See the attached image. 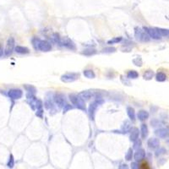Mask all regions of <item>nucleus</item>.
Masks as SVG:
<instances>
[{
    "instance_id": "obj_1",
    "label": "nucleus",
    "mask_w": 169,
    "mask_h": 169,
    "mask_svg": "<svg viewBox=\"0 0 169 169\" xmlns=\"http://www.w3.org/2000/svg\"><path fill=\"white\" fill-rule=\"evenodd\" d=\"M32 43L34 48L41 52H49L52 49V45L49 43L48 41H41L38 38H34L32 40Z\"/></svg>"
},
{
    "instance_id": "obj_2",
    "label": "nucleus",
    "mask_w": 169,
    "mask_h": 169,
    "mask_svg": "<svg viewBox=\"0 0 169 169\" xmlns=\"http://www.w3.org/2000/svg\"><path fill=\"white\" fill-rule=\"evenodd\" d=\"M69 100L71 101L73 105H75L77 108H79L80 110H83V111H85V103H84V101L79 97V95L70 94L69 95Z\"/></svg>"
},
{
    "instance_id": "obj_3",
    "label": "nucleus",
    "mask_w": 169,
    "mask_h": 169,
    "mask_svg": "<svg viewBox=\"0 0 169 169\" xmlns=\"http://www.w3.org/2000/svg\"><path fill=\"white\" fill-rule=\"evenodd\" d=\"M134 36H135V38L137 40L140 41H150V36H148L146 31L144 30H141L140 28H135V31H134Z\"/></svg>"
},
{
    "instance_id": "obj_4",
    "label": "nucleus",
    "mask_w": 169,
    "mask_h": 169,
    "mask_svg": "<svg viewBox=\"0 0 169 169\" xmlns=\"http://www.w3.org/2000/svg\"><path fill=\"white\" fill-rule=\"evenodd\" d=\"M101 103H103V101L97 100V101H95V102H93V103L90 104L89 108H88V114H89L90 118H91V120H93L94 119L96 110H97V107L99 106V105H100V104H101Z\"/></svg>"
},
{
    "instance_id": "obj_5",
    "label": "nucleus",
    "mask_w": 169,
    "mask_h": 169,
    "mask_svg": "<svg viewBox=\"0 0 169 169\" xmlns=\"http://www.w3.org/2000/svg\"><path fill=\"white\" fill-rule=\"evenodd\" d=\"M14 37H9L8 41H7V44H6V48L5 50V54L6 56H10L13 54L14 50Z\"/></svg>"
},
{
    "instance_id": "obj_6",
    "label": "nucleus",
    "mask_w": 169,
    "mask_h": 169,
    "mask_svg": "<svg viewBox=\"0 0 169 169\" xmlns=\"http://www.w3.org/2000/svg\"><path fill=\"white\" fill-rule=\"evenodd\" d=\"M144 31L146 32L148 34V36H150L152 39H155V40H160L161 38V36L159 35V33L156 31V28H150V27H144L143 29Z\"/></svg>"
},
{
    "instance_id": "obj_7",
    "label": "nucleus",
    "mask_w": 169,
    "mask_h": 169,
    "mask_svg": "<svg viewBox=\"0 0 169 169\" xmlns=\"http://www.w3.org/2000/svg\"><path fill=\"white\" fill-rule=\"evenodd\" d=\"M59 44H61L63 47H65L67 48L71 49V50H75V45L69 37H61Z\"/></svg>"
},
{
    "instance_id": "obj_8",
    "label": "nucleus",
    "mask_w": 169,
    "mask_h": 169,
    "mask_svg": "<svg viewBox=\"0 0 169 169\" xmlns=\"http://www.w3.org/2000/svg\"><path fill=\"white\" fill-rule=\"evenodd\" d=\"M8 96L9 98H11L13 100H18L20 98L22 97L23 92L20 89H11L9 91Z\"/></svg>"
},
{
    "instance_id": "obj_9",
    "label": "nucleus",
    "mask_w": 169,
    "mask_h": 169,
    "mask_svg": "<svg viewBox=\"0 0 169 169\" xmlns=\"http://www.w3.org/2000/svg\"><path fill=\"white\" fill-rule=\"evenodd\" d=\"M78 75L76 74H74V73H69V74H65L61 76V80L65 82V83H70V82H73L75 80H77L78 78Z\"/></svg>"
},
{
    "instance_id": "obj_10",
    "label": "nucleus",
    "mask_w": 169,
    "mask_h": 169,
    "mask_svg": "<svg viewBox=\"0 0 169 169\" xmlns=\"http://www.w3.org/2000/svg\"><path fill=\"white\" fill-rule=\"evenodd\" d=\"M54 103H56L59 107H63L66 106L67 103H65V100H64V97L63 96H62L61 94H56L54 97Z\"/></svg>"
},
{
    "instance_id": "obj_11",
    "label": "nucleus",
    "mask_w": 169,
    "mask_h": 169,
    "mask_svg": "<svg viewBox=\"0 0 169 169\" xmlns=\"http://www.w3.org/2000/svg\"><path fill=\"white\" fill-rule=\"evenodd\" d=\"M155 134L157 137L161 139H165L169 136V129L168 128H160L155 131Z\"/></svg>"
},
{
    "instance_id": "obj_12",
    "label": "nucleus",
    "mask_w": 169,
    "mask_h": 169,
    "mask_svg": "<svg viewBox=\"0 0 169 169\" xmlns=\"http://www.w3.org/2000/svg\"><path fill=\"white\" fill-rule=\"evenodd\" d=\"M145 156H146V151L144 149L140 148L138 150H136V152L134 155V158L136 161H140L145 158Z\"/></svg>"
},
{
    "instance_id": "obj_13",
    "label": "nucleus",
    "mask_w": 169,
    "mask_h": 169,
    "mask_svg": "<svg viewBox=\"0 0 169 169\" xmlns=\"http://www.w3.org/2000/svg\"><path fill=\"white\" fill-rule=\"evenodd\" d=\"M139 135H140V131L137 128H132L130 129V135H129V140L134 142L135 140H137L139 139Z\"/></svg>"
},
{
    "instance_id": "obj_14",
    "label": "nucleus",
    "mask_w": 169,
    "mask_h": 169,
    "mask_svg": "<svg viewBox=\"0 0 169 169\" xmlns=\"http://www.w3.org/2000/svg\"><path fill=\"white\" fill-rule=\"evenodd\" d=\"M79 97L85 102V101H89L90 99L93 97V93L90 91H84L79 93Z\"/></svg>"
},
{
    "instance_id": "obj_15",
    "label": "nucleus",
    "mask_w": 169,
    "mask_h": 169,
    "mask_svg": "<svg viewBox=\"0 0 169 169\" xmlns=\"http://www.w3.org/2000/svg\"><path fill=\"white\" fill-rule=\"evenodd\" d=\"M148 146L151 149H156L159 147V145H160V141L159 140L156 138H151L149 140H148Z\"/></svg>"
},
{
    "instance_id": "obj_16",
    "label": "nucleus",
    "mask_w": 169,
    "mask_h": 169,
    "mask_svg": "<svg viewBox=\"0 0 169 169\" xmlns=\"http://www.w3.org/2000/svg\"><path fill=\"white\" fill-rule=\"evenodd\" d=\"M14 51L20 54H27L30 53L29 49L26 48V47H22V46H16L14 48Z\"/></svg>"
},
{
    "instance_id": "obj_17",
    "label": "nucleus",
    "mask_w": 169,
    "mask_h": 169,
    "mask_svg": "<svg viewBox=\"0 0 169 169\" xmlns=\"http://www.w3.org/2000/svg\"><path fill=\"white\" fill-rule=\"evenodd\" d=\"M137 116H138V118L140 121H145L149 118V113H148V112L145 111V110H140L138 112Z\"/></svg>"
},
{
    "instance_id": "obj_18",
    "label": "nucleus",
    "mask_w": 169,
    "mask_h": 169,
    "mask_svg": "<svg viewBox=\"0 0 169 169\" xmlns=\"http://www.w3.org/2000/svg\"><path fill=\"white\" fill-rule=\"evenodd\" d=\"M127 113H128V116H129V118H130V120H135V118H136V117H135V111H134V109L133 107H128V108H127Z\"/></svg>"
},
{
    "instance_id": "obj_19",
    "label": "nucleus",
    "mask_w": 169,
    "mask_h": 169,
    "mask_svg": "<svg viewBox=\"0 0 169 169\" xmlns=\"http://www.w3.org/2000/svg\"><path fill=\"white\" fill-rule=\"evenodd\" d=\"M156 80L158 82H164L165 80H167V75L163 72H158L156 75Z\"/></svg>"
},
{
    "instance_id": "obj_20",
    "label": "nucleus",
    "mask_w": 169,
    "mask_h": 169,
    "mask_svg": "<svg viewBox=\"0 0 169 169\" xmlns=\"http://www.w3.org/2000/svg\"><path fill=\"white\" fill-rule=\"evenodd\" d=\"M148 127L146 124H142L141 125V128H140V133H141V136L142 139H146L148 136Z\"/></svg>"
},
{
    "instance_id": "obj_21",
    "label": "nucleus",
    "mask_w": 169,
    "mask_h": 169,
    "mask_svg": "<svg viewBox=\"0 0 169 169\" xmlns=\"http://www.w3.org/2000/svg\"><path fill=\"white\" fill-rule=\"evenodd\" d=\"M154 71H152V70H146V71L144 73V75H143V78L145 79V80H151L152 78H153V76H154Z\"/></svg>"
},
{
    "instance_id": "obj_22",
    "label": "nucleus",
    "mask_w": 169,
    "mask_h": 169,
    "mask_svg": "<svg viewBox=\"0 0 169 169\" xmlns=\"http://www.w3.org/2000/svg\"><path fill=\"white\" fill-rule=\"evenodd\" d=\"M156 31L159 33L161 37L162 36H169V30H167V29H162V28H156Z\"/></svg>"
},
{
    "instance_id": "obj_23",
    "label": "nucleus",
    "mask_w": 169,
    "mask_h": 169,
    "mask_svg": "<svg viewBox=\"0 0 169 169\" xmlns=\"http://www.w3.org/2000/svg\"><path fill=\"white\" fill-rule=\"evenodd\" d=\"M130 129H131V127H130V123H129V121H124V124H123V126H122V130L124 131V133L129 132Z\"/></svg>"
},
{
    "instance_id": "obj_24",
    "label": "nucleus",
    "mask_w": 169,
    "mask_h": 169,
    "mask_svg": "<svg viewBox=\"0 0 169 169\" xmlns=\"http://www.w3.org/2000/svg\"><path fill=\"white\" fill-rule=\"evenodd\" d=\"M84 75L86 78H88V79H94L96 75H95V73L91 69H86V70L84 71Z\"/></svg>"
},
{
    "instance_id": "obj_25",
    "label": "nucleus",
    "mask_w": 169,
    "mask_h": 169,
    "mask_svg": "<svg viewBox=\"0 0 169 169\" xmlns=\"http://www.w3.org/2000/svg\"><path fill=\"white\" fill-rule=\"evenodd\" d=\"M127 76L129 79H136L139 77V74L138 72L135 70H129L127 74Z\"/></svg>"
},
{
    "instance_id": "obj_26",
    "label": "nucleus",
    "mask_w": 169,
    "mask_h": 169,
    "mask_svg": "<svg viewBox=\"0 0 169 169\" xmlns=\"http://www.w3.org/2000/svg\"><path fill=\"white\" fill-rule=\"evenodd\" d=\"M121 41H122V37H114V38H112V39H111L110 41H107V44H116V43L120 42Z\"/></svg>"
},
{
    "instance_id": "obj_27",
    "label": "nucleus",
    "mask_w": 169,
    "mask_h": 169,
    "mask_svg": "<svg viewBox=\"0 0 169 169\" xmlns=\"http://www.w3.org/2000/svg\"><path fill=\"white\" fill-rule=\"evenodd\" d=\"M54 103L52 102V100L51 99H47L46 100V102H45V107H46V108L47 109H52L53 107H54Z\"/></svg>"
},
{
    "instance_id": "obj_28",
    "label": "nucleus",
    "mask_w": 169,
    "mask_h": 169,
    "mask_svg": "<svg viewBox=\"0 0 169 169\" xmlns=\"http://www.w3.org/2000/svg\"><path fill=\"white\" fill-rule=\"evenodd\" d=\"M95 54H96V50L92 48L85 49L84 52H83V54L86 55V56H91V55H93Z\"/></svg>"
},
{
    "instance_id": "obj_29",
    "label": "nucleus",
    "mask_w": 169,
    "mask_h": 169,
    "mask_svg": "<svg viewBox=\"0 0 169 169\" xmlns=\"http://www.w3.org/2000/svg\"><path fill=\"white\" fill-rule=\"evenodd\" d=\"M7 166L9 167V168H13L14 166V159L13 155H10L9 156V159L8 163H7Z\"/></svg>"
},
{
    "instance_id": "obj_30",
    "label": "nucleus",
    "mask_w": 169,
    "mask_h": 169,
    "mask_svg": "<svg viewBox=\"0 0 169 169\" xmlns=\"http://www.w3.org/2000/svg\"><path fill=\"white\" fill-rule=\"evenodd\" d=\"M133 156V150L131 148H129V150H128L127 154H126V156H125V159H126V161H130L132 159Z\"/></svg>"
},
{
    "instance_id": "obj_31",
    "label": "nucleus",
    "mask_w": 169,
    "mask_h": 169,
    "mask_svg": "<svg viewBox=\"0 0 169 169\" xmlns=\"http://www.w3.org/2000/svg\"><path fill=\"white\" fill-rule=\"evenodd\" d=\"M25 88L27 90L28 93H31V94L36 93V90L34 86H31V85H25Z\"/></svg>"
},
{
    "instance_id": "obj_32",
    "label": "nucleus",
    "mask_w": 169,
    "mask_h": 169,
    "mask_svg": "<svg viewBox=\"0 0 169 169\" xmlns=\"http://www.w3.org/2000/svg\"><path fill=\"white\" fill-rule=\"evenodd\" d=\"M142 146V143H141V140L138 139L137 140H135L134 142V148L135 149V150H138L140 148V146Z\"/></svg>"
},
{
    "instance_id": "obj_33",
    "label": "nucleus",
    "mask_w": 169,
    "mask_h": 169,
    "mask_svg": "<svg viewBox=\"0 0 169 169\" xmlns=\"http://www.w3.org/2000/svg\"><path fill=\"white\" fill-rule=\"evenodd\" d=\"M133 63L135 64V65H137V66L140 67L142 65V60H141V58H134L133 60Z\"/></svg>"
},
{
    "instance_id": "obj_34",
    "label": "nucleus",
    "mask_w": 169,
    "mask_h": 169,
    "mask_svg": "<svg viewBox=\"0 0 169 169\" xmlns=\"http://www.w3.org/2000/svg\"><path fill=\"white\" fill-rule=\"evenodd\" d=\"M165 152H166V150H165L164 148H159V149L156 151V156H160V155H162V154H164Z\"/></svg>"
},
{
    "instance_id": "obj_35",
    "label": "nucleus",
    "mask_w": 169,
    "mask_h": 169,
    "mask_svg": "<svg viewBox=\"0 0 169 169\" xmlns=\"http://www.w3.org/2000/svg\"><path fill=\"white\" fill-rule=\"evenodd\" d=\"M116 49L114 48H106L103 50V53H114Z\"/></svg>"
},
{
    "instance_id": "obj_36",
    "label": "nucleus",
    "mask_w": 169,
    "mask_h": 169,
    "mask_svg": "<svg viewBox=\"0 0 169 169\" xmlns=\"http://www.w3.org/2000/svg\"><path fill=\"white\" fill-rule=\"evenodd\" d=\"M140 169H151V168H150L149 165L147 164V163H143V164H141V166H140Z\"/></svg>"
},
{
    "instance_id": "obj_37",
    "label": "nucleus",
    "mask_w": 169,
    "mask_h": 169,
    "mask_svg": "<svg viewBox=\"0 0 169 169\" xmlns=\"http://www.w3.org/2000/svg\"><path fill=\"white\" fill-rule=\"evenodd\" d=\"M72 108H73V107H72L71 106H69V104H66V106L63 107V112H66L68 110H69V109H72Z\"/></svg>"
},
{
    "instance_id": "obj_38",
    "label": "nucleus",
    "mask_w": 169,
    "mask_h": 169,
    "mask_svg": "<svg viewBox=\"0 0 169 169\" xmlns=\"http://www.w3.org/2000/svg\"><path fill=\"white\" fill-rule=\"evenodd\" d=\"M118 169H129V167L127 164H121Z\"/></svg>"
},
{
    "instance_id": "obj_39",
    "label": "nucleus",
    "mask_w": 169,
    "mask_h": 169,
    "mask_svg": "<svg viewBox=\"0 0 169 169\" xmlns=\"http://www.w3.org/2000/svg\"><path fill=\"white\" fill-rule=\"evenodd\" d=\"M131 169H138V164H137V162H132V163H131Z\"/></svg>"
},
{
    "instance_id": "obj_40",
    "label": "nucleus",
    "mask_w": 169,
    "mask_h": 169,
    "mask_svg": "<svg viewBox=\"0 0 169 169\" xmlns=\"http://www.w3.org/2000/svg\"><path fill=\"white\" fill-rule=\"evenodd\" d=\"M3 53H4V50H3V48L0 46V57H2V55H3Z\"/></svg>"
}]
</instances>
